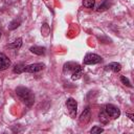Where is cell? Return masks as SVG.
<instances>
[{
    "mask_svg": "<svg viewBox=\"0 0 134 134\" xmlns=\"http://www.w3.org/2000/svg\"><path fill=\"white\" fill-rule=\"evenodd\" d=\"M16 93L18 95V97L28 107L32 106L34 102H35V95L32 94V92L26 88V87H17L16 88Z\"/></svg>",
    "mask_w": 134,
    "mask_h": 134,
    "instance_id": "6da1fadb",
    "label": "cell"
},
{
    "mask_svg": "<svg viewBox=\"0 0 134 134\" xmlns=\"http://www.w3.org/2000/svg\"><path fill=\"white\" fill-rule=\"evenodd\" d=\"M90 118H91L90 108H89V107H86V108L84 109V111L82 112L81 116H80V122H81V124H83V125H86V124H88V122H89Z\"/></svg>",
    "mask_w": 134,
    "mask_h": 134,
    "instance_id": "8992f818",
    "label": "cell"
},
{
    "mask_svg": "<svg viewBox=\"0 0 134 134\" xmlns=\"http://www.w3.org/2000/svg\"><path fill=\"white\" fill-rule=\"evenodd\" d=\"M21 45H22V39H21V38H18V39L15 40L12 44H9L8 47L12 48V49H18V48L21 47Z\"/></svg>",
    "mask_w": 134,
    "mask_h": 134,
    "instance_id": "7c38bea8",
    "label": "cell"
},
{
    "mask_svg": "<svg viewBox=\"0 0 134 134\" xmlns=\"http://www.w3.org/2000/svg\"><path fill=\"white\" fill-rule=\"evenodd\" d=\"M108 7V5L106 4V3H104V4H102V5H99L98 6V8H97V10L99 12V10H104V9H106Z\"/></svg>",
    "mask_w": 134,
    "mask_h": 134,
    "instance_id": "d6986e66",
    "label": "cell"
},
{
    "mask_svg": "<svg viewBox=\"0 0 134 134\" xmlns=\"http://www.w3.org/2000/svg\"><path fill=\"white\" fill-rule=\"evenodd\" d=\"M105 112L107 113V115L109 117H111L113 119L118 118L119 115H120V110L116 106H114L112 104H108V105L105 106Z\"/></svg>",
    "mask_w": 134,
    "mask_h": 134,
    "instance_id": "7a4b0ae2",
    "label": "cell"
},
{
    "mask_svg": "<svg viewBox=\"0 0 134 134\" xmlns=\"http://www.w3.org/2000/svg\"><path fill=\"white\" fill-rule=\"evenodd\" d=\"M66 106H67V109H68V112H69L70 116L72 118H74L76 116V109H77V103H76V100L73 99L72 97H70V98L67 99Z\"/></svg>",
    "mask_w": 134,
    "mask_h": 134,
    "instance_id": "277c9868",
    "label": "cell"
},
{
    "mask_svg": "<svg viewBox=\"0 0 134 134\" xmlns=\"http://www.w3.org/2000/svg\"><path fill=\"white\" fill-rule=\"evenodd\" d=\"M44 67H45V65L43 63H35V64H30L28 66H25L24 71L25 72H29V73H35V72L41 71Z\"/></svg>",
    "mask_w": 134,
    "mask_h": 134,
    "instance_id": "5b68a950",
    "label": "cell"
},
{
    "mask_svg": "<svg viewBox=\"0 0 134 134\" xmlns=\"http://www.w3.org/2000/svg\"><path fill=\"white\" fill-rule=\"evenodd\" d=\"M20 24H21V20H20V19H15V20H13V21L9 23V25H8V29H10V30L16 29Z\"/></svg>",
    "mask_w": 134,
    "mask_h": 134,
    "instance_id": "5bb4252c",
    "label": "cell"
},
{
    "mask_svg": "<svg viewBox=\"0 0 134 134\" xmlns=\"http://www.w3.org/2000/svg\"><path fill=\"white\" fill-rule=\"evenodd\" d=\"M29 50L32 53L38 54V55H43L45 53V48L44 47H41V46H32V47H30Z\"/></svg>",
    "mask_w": 134,
    "mask_h": 134,
    "instance_id": "30bf717a",
    "label": "cell"
},
{
    "mask_svg": "<svg viewBox=\"0 0 134 134\" xmlns=\"http://www.w3.org/2000/svg\"><path fill=\"white\" fill-rule=\"evenodd\" d=\"M9 66H10V60L3 52H0V70H5Z\"/></svg>",
    "mask_w": 134,
    "mask_h": 134,
    "instance_id": "52a82bcc",
    "label": "cell"
},
{
    "mask_svg": "<svg viewBox=\"0 0 134 134\" xmlns=\"http://www.w3.org/2000/svg\"><path fill=\"white\" fill-rule=\"evenodd\" d=\"M83 4L87 8H93L95 4V0H83Z\"/></svg>",
    "mask_w": 134,
    "mask_h": 134,
    "instance_id": "2e32d148",
    "label": "cell"
},
{
    "mask_svg": "<svg viewBox=\"0 0 134 134\" xmlns=\"http://www.w3.org/2000/svg\"><path fill=\"white\" fill-rule=\"evenodd\" d=\"M0 37H1V31H0Z\"/></svg>",
    "mask_w": 134,
    "mask_h": 134,
    "instance_id": "ffe728a7",
    "label": "cell"
},
{
    "mask_svg": "<svg viewBox=\"0 0 134 134\" xmlns=\"http://www.w3.org/2000/svg\"><path fill=\"white\" fill-rule=\"evenodd\" d=\"M85 65H93V64H97L102 62V58L98 54L95 53H88L85 55L84 60H83Z\"/></svg>",
    "mask_w": 134,
    "mask_h": 134,
    "instance_id": "3957f363",
    "label": "cell"
},
{
    "mask_svg": "<svg viewBox=\"0 0 134 134\" xmlns=\"http://www.w3.org/2000/svg\"><path fill=\"white\" fill-rule=\"evenodd\" d=\"M106 69L107 70H112L113 72H118L121 69V65L117 62H112V63H110L109 65L106 66Z\"/></svg>",
    "mask_w": 134,
    "mask_h": 134,
    "instance_id": "9c48e42d",
    "label": "cell"
},
{
    "mask_svg": "<svg viewBox=\"0 0 134 134\" xmlns=\"http://www.w3.org/2000/svg\"><path fill=\"white\" fill-rule=\"evenodd\" d=\"M24 68H25V65L20 63V64H16L15 67H14V72L15 73H22L24 71Z\"/></svg>",
    "mask_w": 134,
    "mask_h": 134,
    "instance_id": "9a60e30c",
    "label": "cell"
},
{
    "mask_svg": "<svg viewBox=\"0 0 134 134\" xmlns=\"http://www.w3.org/2000/svg\"><path fill=\"white\" fill-rule=\"evenodd\" d=\"M120 81H121V83H122L124 85H126V86H128V87H132L130 81H129L126 76H121V77H120Z\"/></svg>",
    "mask_w": 134,
    "mask_h": 134,
    "instance_id": "ac0fdd59",
    "label": "cell"
},
{
    "mask_svg": "<svg viewBox=\"0 0 134 134\" xmlns=\"http://www.w3.org/2000/svg\"><path fill=\"white\" fill-rule=\"evenodd\" d=\"M82 75H83V67H79L74 72L71 73V79H72L73 81H75V80L81 79Z\"/></svg>",
    "mask_w": 134,
    "mask_h": 134,
    "instance_id": "8fae6325",
    "label": "cell"
},
{
    "mask_svg": "<svg viewBox=\"0 0 134 134\" xmlns=\"http://www.w3.org/2000/svg\"><path fill=\"white\" fill-rule=\"evenodd\" d=\"M103 131H104V129H103V128L95 126V127H93V128L90 130V133H92V134H97V133H102Z\"/></svg>",
    "mask_w": 134,
    "mask_h": 134,
    "instance_id": "e0dca14e",
    "label": "cell"
},
{
    "mask_svg": "<svg viewBox=\"0 0 134 134\" xmlns=\"http://www.w3.org/2000/svg\"><path fill=\"white\" fill-rule=\"evenodd\" d=\"M79 67H81L77 63L75 62H68L64 65V72L65 73H72L74 72Z\"/></svg>",
    "mask_w": 134,
    "mask_h": 134,
    "instance_id": "ba28073f",
    "label": "cell"
},
{
    "mask_svg": "<svg viewBox=\"0 0 134 134\" xmlns=\"http://www.w3.org/2000/svg\"><path fill=\"white\" fill-rule=\"evenodd\" d=\"M99 120H100V122L102 124H108V121H109V116L107 115V113L105 112V110L104 111H100V113H99Z\"/></svg>",
    "mask_w": 134,
    "mask_h": 134,
    "instance_id": "4fadbf2b",
    "label": "cell"
}]
</instances>
